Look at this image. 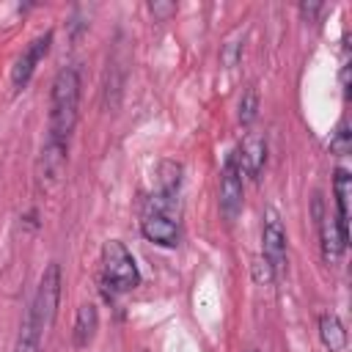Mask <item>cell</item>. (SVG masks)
<instances>
[{
	"label": "cell",
	"instance_id": "obj_9",
	"mask_svg": "<svg viewBox=\"0 0 352 352\" xmlns=\"http://www.w3.org/2000/svg\"><path fill=\"white\" fill-rule=\"evenodd\" d=\"M140 234L162 248H173L179 242V226L173 223L170 214H157V212H146L140 220Z\"/></svg>",
	"mask_w": 352,
	"mask_h": 352
},
{
	"label": "cell",
	"instance_id": "obj_18",
	"mask_svg": "<svg viewBox=\"0 0 352 352\" xmlns=\"http://www.w3.org/2000/svg\"><path fill=\"white\" fill-rule=\"evenodd\" d=\"M148 11H151L154 16H160V19H165V16H170V14L176 11V6H173V3H148Z\"/></svg>",
	"mask_w": 352,
	"mask_h": 352
},
{
	"label": "cell",
	"instance_id": "obj_6",
	"mask_svg": "<svg viewBox=\"0 0 352 352\" xmlns=\"http://www.w3.org/2000/svg\"><path fill=\"white\" fill-rule=\"evenodd\" d=\"M220 209L228 220H234L242 212V173L234 154L226 157V165L220 173Z\"/></svg>",
	"mask_w": 352,
	"mask_h": 352
},
{
	"label": "cell",
	"instance_id": "obj_12",
	"mask_svg": "<svg viewBox=\"0 0 352 352\" xmlns=\"http://www.w3.org/2000/svg\"><path fill=\"white\" fill-rule=\"evenodd\" d=\"M319 338L330 352H341L346 346V330L336 314H322L319 316Z\"/></svg>",
	"mask_w": 352,
	"mask_h": 352
},
{
	"label": "cell",
	"instance_id": "obj_8",
	"mask_svg": "<svg viewBox=\"0 0 352 352\" xmlns=\"http://www.w3.org/2000/svg\"><path fill=\"white\" fill-rule=\"evenodd\" d=\"M236 165H239V173L250 176L253 182L261 179V170H264V162H267V143L261 135L256 132H248L245 140L239 143V154H234Z\"/></svg>",
	"mask_w": 352,
	"mask_h": 352
},
{
	"label": "cell",
	"instance_id": "obj_17",
	"mask_svg": "<svg viewBox=\"0 0 352 352\" xmlns=\"http://www.w3.org/2000/svg\"><path fill=\"white\" fill-rule=\"evenodd\" d=\"M330 148H333L336 154H346V148H349L346 121H341V124H338V129H336V135H333V140H330Z\"/></svg>",
	"mask_w": 352,
	"mask_h": 352
},
{
	"label": "cell",
	"instance_id": "obj_20",
	"mask_svg": "<svg viewBox=\"0 0 352 352\" xmlns=\"http://www.w3.org/2000/svg\"><path fill=\"white\" fill-rule=\"evenodd\" d=\"M319 11H322V3H300V14L305 22H314Z\"/></svg>",
	"mask_w": 352,
	"mask_h": 352
},
{
	"label": "cell",
	"instance_id": "obj_3",
	"mask_svg": "<svg viewBox=\"0 0 352 352\" xmlns=\"http://www.w3.org/2000/svg\"><path fill=\"white\" fill-rule=\"evenodd\" d=\"M102 270H104V280L116 292H132L140 283V270L132 253L126 250V245L118 239H107L102 245Z\"/></svg>",
	"mask_w": 352,
	"mask_h": 352
},
{
	"label": "cell",
	"instance_id": "obj_10",
	"mask_svg": "<svg viewBox=\"0 0 352 352\" xmlns=\"http://www.w3.org/2000/svg\"><path fill=\"white\" fill-rule=\"evenodd\" d=\"M333 190H336V212H338L336 226H338V234L346 245L349 242V195H352V176L346 168H336Z\"/></svg>",
	"mask_w": 352,
	"mask_h": 352
},
{
	"label": "cell",
	"instance_id": "obj_16",
	"mask_svg": "<svg viewBox=\"0 0 352 352\" xmlns=\"http://www.w3.org/2000/svg\"><path fill=\"white\" fill-rule=\"evenodd\" d=\"M253 278H256V283H261V286H270V283L275 280V270L270 267V261H267L264 256H258V258L253 261Z\"/></svg>",
	"mask_w": 352,
	"mask_h": 352
},
{
	"label": "cell",
	"instance_id": "obj_15",
	"mask_svg": "<svg viewBox=\"0 0 352 352\" xmlns=\"http://www.w3.org/2000/svg\"><path fill=\"white\" fill-rule=\"evenodd\" d=\"M256 116H258V94L253 88H248L242 94V99H239V124L250 126L256 121Z\"/></svg>",
	"mask_w": 352,
	"mask_h": 352
},
{
	"label": "cell",
	"instance_id": "obj_2",
	"mask_svg": "<svg viewBox=\"0 0 352 352\" xmlns=\"http://www.w3.org/2000/svg\"><path fill=\"white\" fill-rule=\"evenodd\" d=\"M58 302H60V264L58 261H50L38 278V289H36V297H33V305L28 311V319L41 330L47 333L58 316Z\"/></svg>",
	"mask_w": 352,
	"mask_h": 352
},
{
	"label": "cell",
	"instance_id": "obj_13",
	"mask_svg": "<svg viewBox=\"0 0 352 352\" xmlns=\"http://www.w3.org/2000/svg\"><path fill=\"white\" fill-rule=\"evenodd\" d=\"M182 184V165L173 160H162L157 168V192L165 198H176Z\"/></svg>",
	"mask_w": 352,
	"mask_h": 352
},
{
	"label": "cell",
	"instance_id": "obj_4",
	"mask_svg": "<svg viewBox=\"0 0 352 352\" xmlns=\"http://www.w3.org/2000/svg\"><path fill=\"white\" fill-rule=\"evenodd\" d=\"M261 256L270 261L275 272L283 270L286 264V228L278 214V209L267 206L264 209V226H261Z\"/></svg>",
	"mask_w": 352,
	"mask_h": 352
},
{
	"label": "cell",
	"instance_id": "obj_11",
	"mask_svg": "<svg viewBox=\"0 0 352 352\" xmlns=\"http://www.w3.org/2000/svg\"><path fill=\"white\" fill-rule=\"evenodd\" d=\"M96 330H99V311H96L94 302H82V305L77 308L74 330H72V336H74V346H77V349H85V346L94 341Z\"/></svg>",
	"mask_w": 352,
	"mask_h": 352
},
{
	"label": "cell",
	"instance_id": "obj_19",
	"mask_svg": "<svg viewBox=\"0 0 352 352\" xmlns=\"http://www.w3.org/2000/svg\"><path fill=\"white\" fill-rule=\"evenodd\" d=\"M236 60H239V44L228 41V44L223 47V63H226V66H234Z\"/></svg>",
	"mask_w": 352,
	"mask_h": 352
},
{
	"label": "cell",
	"instance_id": "obj_1",
	"mask_svg": "<svg viewBox=\"0 0 352 352\" xmlns=\"http://www.w3.org/2000/svg\"><path fill=\"white\" fill-rule=\"evenodd\" d=\"M80 72L74 66H63L50 88V126L47 143L69 148V138L77 126L80 116Z\"/></svg>",
	"mask_w": 352,
	"mask_h": 352
},
{
	"label": "cell",
	"instance_id": "obj_14",
	"mask_svg": "<svg viewBox=\"0 0 352 352\" xmlns=\"http://www.w3.org/2000/svg\"><path fill=\"white\" fill-rule=\"evenodd\" d=\"M41 336H44V333H41L30 319H25L14 352H38V349H41Z\"/></svg>",
	"mask_w": 352,
	"mask_h": 352
},
{
	"label": "cell",
	"instance_id": "obj_7",
	"mask_svg": "<svg viewBox=\"0 0 352 352\" xmlns=\"http://www.w3.org/2000/svg\"><path fill=\"white\" fill-rule=\"evenodd\" d=\"M314 217H316V226H319V239H322V256L327 264L338 261L341 253L346 250L341 234H338V226H336V217H327L324 214V206H322V195H314Z\"/></svg>",
	"mask_w": 352,
	"mask_h": 352
},
{
	"label": "cell",
	"instance_id": "obj_5",
	"mask_svg": "<svg viewBox=\"0 0 352 352\" xmlns=\"http://www.w3.org/2000/svg\"><path fill=\"white\" fill-rule=\"evenodd\" d=\"M50 44H52V30L36 36L33 41H28V47L19 52V58L14 60V69H11V82L14 88H25L28 80L33 77L36 66L44 60V55L50 52Z\"/></svg>",
	"mask_w": 352,
	"mask_h": 352
},
{
	"label": "cell",
	"instance_id": "obj_21",
	"mask_svg": "<svg viewBox=\"0 0 352 352\" xmlns=\"http://www.w3.org/2000/svg\"><path fill=\"white\" fill-rule=\"evenodd\" d=\"M250 352H258V349H250Z\"/></svg>",
	"mask_w": 352,
	"mask_h": 352
}]
</instances>
